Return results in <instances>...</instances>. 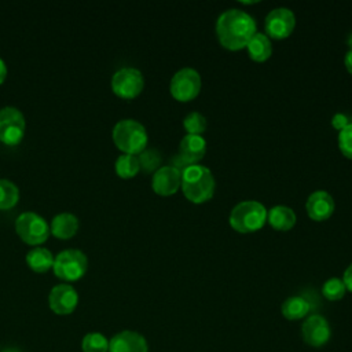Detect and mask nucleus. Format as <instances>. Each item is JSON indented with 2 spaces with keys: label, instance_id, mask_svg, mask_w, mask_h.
I'll use <instances>...</instances> for the list:
<instances>
[{
  "label": "nucleus",
  "instance_id": "nucleus-3",
  "mask_svg": "<svg viewBox=\"0 0 352 352\" xmlns=\"http://www.w3.org/2000/svg\"><path fill=\"white\" fill-rule=\"evenodd\" d=\"M113 142L118 150L124 154L139 155L147 146V132L146 128L136 120L125 118L120 120L111 132Z\"/></svg>",
  "mask_w": 352,
  "mask_h": 352
},
{
  "label": "nucleus",
  "instance_id": "nucleus-20",
  "mask_svg": "<svg viewBox=\"0 0 352 352\" xmlns=\"http://www.w3.org/2000/svg\"><path fill=\"white\" fill-rule=\"evenodd\" d=\"M280 311L287 320H300L308 315L311 304L302 296H292L283 301Z\"/></svg>",
  "mask_w": 352,
  "mask_h": 352
},
{
  "label": "nucleus",
  "instance_id": "nucleus-15",
  "mask_svg": "<svg viewBox=\"0 0 352 352\" xmlns=\"http://www.w3.org/2000/svg\"><path fill=\"white\" fill-rule=\"evenodd\" d=\"M305 209L308 216L315 220V221H323L327 220L334 209H336V204L333 197L323 190L319 191H314L312 194H309L307 204H305Z\"/></svg>",
  "mask_w": 352,
  "mask_h": 352
},
{
  "label": "nucleus",
  "instance_id": "nucleus-10",
  "mask_svg": "<svg viewBox=\"0 0 352 352\" xmlns=\"http://www.w3.org/2000/svg\"><path fill=\"white\" fill-rule=\"evenodd\" d=\"M264 26L270 37L276 40L286 38L292 34L296 26V16L292 10L286 7H278L267 14Z\"/></svg>",
  "mask_w": 352,
  "mask_h": 352
},
{
  "label": "nucleus",
  "instance_id": "nucleus-24",
  "mask_svg": "<svg viewBox=\"0 0 352 352\" xmlns=\"http://www.w3.org/2000/svg\"><path fill=\"white\" fill-rule=\"evenodd\" d=\"M81 348L82 352H107L109 340L102 333H88L84 336L81 341Z\"/></svg>",
  "mask_w": 352,
  "mask_h": 352
},
{
  "label": "nucleus",
  "instance_id": "nucleus-29",
  "mask_svg": "<svg viewBox=\"0 0 352 352\" xmlns=\"http://www.w3.org/2000/svg\"><path fill=\"white\" fill-rule=\"evenodd\" d=\"M348 124H349L348 117H346L345 114H342V113H336V114L333 116V118H331V125H333L336 129H338V131H341L342 128H345Z\"/></svg>",
  "mask_w": 352,
  "mask_h": 352
},
{
  "label": "nucleus",
  "instance_id": "nucleus-26",
  "mask_svg": "<svg viewBox=\"0 0 352 352\" xmlns=\"http://www.w3.org/2000/svg\"><path fill=\"white\" fill-rule=\"evenodd\" d=\"M183 126L187 135H201L206 129V118L198 111H191L184 117Z\"/></svg>",
  "mask_w": 352,
  "mask_h": 352
},
{
  "label": "nucleus",
  "instance_id": "nucleus-5",
  "mask_svg": "<svg viewBox=\"0 0 352 352\" xmlns=\"http://www.w3.org/2000/svg\"><path fill=\"white\" fill-rule=\"evenodd\" d=\"M52 270L56 278L66 282H74L85 275L88 270V258L78 249H66L56 254Z\"/></svg>",
  "mask_w": 352,
  "mask_h": 352
},
{
  "label": "nucleus",
  "instance_id": "nucleus-9",
  "mask_svg": "<svg viewBox=\"0 0 352 352\" xmlns=\"http://www.w3.org/2000/svg\"><path fill=\"white\" fill-rule=\"evenodd\" d=\"M143 87V74L136 67H121L111 77V91L121 99L136 98Z\"/></svg>",
  "mask_w": 352,
  "mask_h": 352
},
{
  "label": "nucleus",
  "instance_id": "nucleus-7",
  "mask_svg": "<svg viewBox=\"0 0 352 352\" xmlns=\"http://www.w3.org/2000/svg\"><path fill=\"white\" fill-rule=\"evenodd\" d=\"M26 121L21 110L14 106L0 109V142L6 146H16L25 135Z\"/></svg>",
  "mask_w": 352,
  "mask_h": 352
},
{
  "label": "nucleus",
  "instance_id": "nucleus-23",
  "mask_svg": "<svg viewBox=\"0 0 352 352\" xmlns=\"http://www.w3.org/2000/svg\"><path fill=\"white\" fill-rule=\"evenodd\" d=\"M19 201V190L8 179H0V210L14 208Z\"/></svg>",
  "mask_w": 352,
  "mask_h": 352
},
{
  "label": "nucleus",
  "instance_id": "nucleus-21",
  "mask_svg": "<svg viewBox=\"0 0 352 352\" xmlns=\"http://www.w3.org/2000/svg\"><path fill=\"white\" fill-rule=\"evenodd\" d=\"M246 48H248L249 56L256 62H264L272 54V45L270 41V37L260 32H256L253 34V37L249 40Z\"/></svg>",
  "mask_w": 352,
  "mask_h": 352
},
{
  "label": "nucleus",
  "instance_id": "nucleus-22",
  "mask_svg": "<svg viewBox=\"0 0 352 352\" xmlns=\"http://www.w3.org/2000/svg\"><path fill=\"white\" fill-rule=\"evenodd\" d=\"M114 169L116 173L121 177V179H132L138 175V172L140 170V165H139V160L138 155H131V154H121L114 164Z\"/></svg>",
  "mask_w": 352,
  "mask_h": 352
},
{
  "label": "nucleus",
  "instance_id": "nucleus-30",
  "mask_svg": "<svg viewBox=\"0 0 352 352\" xmlns=\"http://www.w3.org/2000/svg\"><path fill=\"white\" fill-rule=\"evenodd\" d=\"M342 282L346 287V290L352 292V264H349L346 267V270L344 271V275H342Z\"/></svg>",
  "mask_w": 352,
  "mask_h": 352
},
{
  "label": "nucleus",
  "instance_id": "nucleus-17",
  "mask_svg": "<svg viewBox=\"0 0 352 352\" xmlns=\"http://www.w3.org/2000/svg\"><path fill=\"white\" fill-rule=\"evenodd\" d=\"M77 231H78V219L73 213H67V212L54 216L50 226V232L59 239H69L74 236Z\"/></svg>",
  "mask_w": 352,
  "mask_h": 352
},
{
  "label": "nucleus",
  "instance_id": "nucleus-2",
  "mask_svg": "<svg viewBox=\"0 0 352 352\" xmlns=\"http://www.w3.org/2000/svg\"><path fill=\"white\" fill-rule=\"evenodd\" d=\"M216 188L214 177L209 168L204 165H187L182 170V191L194 204L209 201Z\"/></svg>",
  "mask_w": 352,
  "mask_h": 352
},
{
  "label": "nucleus",
  "instance_id": "nucleus-4",
  "mask_svg": "<svg viewBox=\"0 0 352 352\" xmlns=\"http://www.w3.org/2000/svg\"><path fill=\"white\" fill-rule=\"evenodd\" d=\"M267 221V209L258 201H242L230 213V226L242 234L263 228Z\"/></svg>",
  "mask_w": 352,
  "mask_h": 352
},
{
  "label": "nucleus",
  "instance_id": "nucleus-32",
  "mask_svg": "<svg viewBox=\"0 0 352 352\" xmlns=\"http://www.w3.org/2000/svg\"><path fill=\"white\" fill-rule=\"evenodd\" d=\"M6 77H7V66H6L4 60L0 58V85L4 82Z\"/></svg>",
  "mask_w": 352,
  "mask_h": 352
},
{
  "label": "nucleus",
  "instance_id": "nucleus-28",
  "mask_svg": "<svg viewBox=\"0 0 352 352\" xmlns=\"http://www.w3.org/2000/svg\"><path fill=\"white\" fill-rule=\"evenodd\" d=\"M338 147L346 158L352 160V122L338 132Z\"/></svg>",
  "mask_w": 352,
  "mask_h": 352
},
{
  "label": "nucleus",
  "instance_id": "nucleus-8",
  "mask_svg": "<svg viewBox=\"0 0 352 352\" xmlns=\"http://www.w3.org/2000/svg\"><path fill=\"white\" fill-rule=\"evenodd\" d=\"M201 76L192 67H183L177 70L169 84L170 95L179 102H190L201 91Z\"/></svg>",
  "mask_w": 352,
  "mask_h": 352
},
{
  "label": "nucleus",
  "instance_id": "nucleus-31",
  "mask_svg": "<svg viewBox=\"0 0 352 352\" xmlns=\"http://www.w3.org/2000/svg\"><path fill=\"white\" fill-rule=\"evenodd\" d=\"M344 65L346 67V70L352 74V50H349L346 54H345V58H344Z\"/></svg>",
  "mask_w": 352,
  "mask_h": 352
},
{
  "label": "nucleus",
  "instance_id": "nucleus-11",
  "mask_svg": "<svg viewBox=\"0 0 352 352\" xmlns=\"http://www.w3.org/2000/svg\"><path fill=\"white\" fill-rule=\"evenodd\" d=\"M301 336L305 344H308L309 346L322 348L329 342L331 337V329L324 316L319 314H312L302 322Z\"/></svg>",
  "mask_w": 352,
  "mask_h": 352
},
{
  "label": "nucleus",
  "instance_id": "nucleus-34",
  "mask_svg": "<svg viewBox=\"0 0 352 352\" xmlns=\"http://www.w3.org/2000/svg\"><path fill=\"white\" fill-rule=\"evenodd\" d=\"M4 352H19L18 349H14V348H10V349H6Z\"/></svg>",
  "mask_w": 352,
  "mask_h": 352
},
{
  "label": "nucleus",
  "instance_id": "nucleus-14",
  "mask_svg": "<svg viewBox=\"0 0 352 352\" xmlns=\"http://www.w3.org/2000/svg\"><path fill=\"white\" fill-rule=\"evenodd\" d=\"M107 352H148V345L140 333L124 330L111 337Z\"/></svg>",
  "mask_w": 352,
  "mask_h": 352
},
{
  "label": "nucleus",
  "instance_id": "nucleus-25",
  "mask_svg": "<svg viewBox=\"0 0 352 352\" xmlns=\"http://www.w3.org/2000/svg\"><path fill=\"white\" fill-rule=\"evenodd\" d=\"M346 287L340 278H330L322 286V293L329 301H338L344 297Z\"/></svg>",
  "mask_w": 352,
  "mask_h": 352
},
{
  "label": "nucleus",
  "instance_id": "nucleus-1",
  "mask_svg": "<svg viewBox=\"0 0 352 352\" xmlns=\"http://www.w3.org/2000/svg\"><path fill=\"white\" fill-rule=\"evenodd\" d=\"M256 32L254 19L242 10H226L216 21L219 41L224 48L231 51L245 48Z\"/></svg>",
  "mask_w": 352,
  "mask_h": 352
},
{
  "label": "nucleus",
  "instance_id": "nucleus-16",
  "mask_svg": "<svg viewBox=\"0 0 352 352\" xmlns=\"http://www.w3.org/2000/svg\"><path fill=\"white\" fill-rule=\"evenodd\" d=\"M206 153V140L201 135H186L179 143V157L187 165H195Z\"/></svg>",
  "mask_w": 352,
  "mask_h": 352
},
{
  "label": "nucleus",
  "instance_id": "nucleus-6",
  "mask_svg": "<svg viewBox=\"0 0 352 352\" xmlns=\"http://www.w3.org/2000/svg\"><path fill=\"white\" fill-rule=\"evenodd\" d=\"M15 231L18 236L32 246L44 243L50 236V226L40 214L34 212H23L15 220Z\"/></svg>",
  "mask_w": 352,
  "mask_h": 352
},
{
  "label": "nucleus",
  "instance_id": "nucleus-19",
  "mask_svg": "<svg viewBox=\"0 0 352 352\" xmlns=\"http://www.w3.org/2000/svg\"><path fill=\"white\" fill-rule=\"evenodd\" d=\"M54 261H55L54 254L48 249L41 246L33 248L26 254V264L32 271L38 274H43L51 270L54 265Z\"/></svg>",
  "mask_w": 352,
  "mask_h": 352
},
{
  "label": "nucleus",
  "instance_id": "nucleus-12",
  "mask_svg": "<svg viewBox=\"0 0 352 352\" xmlns=\"http://www.w3.org/2000/svg\"><path fill=\"white\" fill-rule=\"evenodd\" d=\"M48 304L51 311L56 315H69L77 308L78 294L72 285L60 283L51 289Z\"/></svg>",
  "mask_w": 352,
  "mask_h": 352
},
{
  "label": "nucleus",
  "instance_id": "nucleus-27",
  "mask_svg": "<svg viewBox=\"0 0 352 352\" xmlns=\"http://www.w3.org/2000/svg\"><path fill=\"white\" fill-rule=\"evenodd\" d=\"M138 160H139V165H140V169H143L144 172H151V170H157L158 169V165L161 164V155L157 150L154 148H146L143 150L139 155H138Z\"/></svg>",
  "mask_w": 352,
  "mask_h": 352
},
{
  "label": "nucleus",
  "instance_id": "nucleus-13",
  "mask_svg": "<svg viewBox=\"0 0 352 352\" xmlns=\"http://www.w3.org/2000/svg\"><path fill=\"white\" fill-rule=\"evenodd\" d=\"M182 186V170L173 165L158 168L151 179V187L155 194L166 197L175 194Z\"/></svg>",
  "mask_w": 352,
  "mask_h": 352
},
{
  "label": "nucleus",
  "instance_id": "nucleus-18",
  "mask_svg": "<svg viewBox=\"0 0 352 352\" xmlns=\"http://www.w3.org/2000/svg\"><path fill=\"white\" fill-rule=\"evenodd\" d=\"M296 213L292 208L285 205H275L267 210V221L278 231H287L296 224Z\"/></svg>",
  "mask_w": 352,
  "mask_h": 352
},
{
  "label": "nucleus",
  "instance_id": "nucleus-33",
  "mask_svg": "<svg viewBox=\"0 0 352 352\" xmlns=\"http://www.w3.org/2000/svg\"><path fill=\"white\" fill-rule=\"evenodd\" d=\"M348 44H349V47H351V50H352V33H351L349 37H348Z\"/></svg>",
  "mask_w": 352,
  "mask_h": 352
}]
</instances>
